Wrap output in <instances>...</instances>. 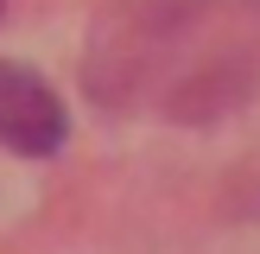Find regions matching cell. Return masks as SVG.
Listing matches in <instances>:
<instances>
[{"label": "cell", "mask_w": 260, "mask_h": 254, "mask_svg": "<svg viewBox=\"0 0 260 254\" xmlns=\"http://www.w3.org/2000/svg\"><path fill=\"white\" fill-rule=\"evenodd\" d=\"M70 134V114L51 96L45 76L19 70L13 57H0V146L19 159H51Z\"/></svg>", "instance_id": "cell-2"}, {"label": "cell", "mask_w": 260, "mask_h": 254, "mask_svg": "<svg viewBox=\"0 0 260 254\" xmlns=\"http://www.w3.org/2000/svg\"><path fill=\"white\" fill-rule=\"evenodd\" d=\"M83 89L108 114L210 127L260 96V0H114L89 25Z\"/></svg>", "instance_id": "cell-1"}, {"label": "cell", "mask_w": 260, "mask_h": 254, "mask_svg": "<svg viewBox=\"0 0 260 254\" xmlns=\"http://www.w3.org/2000/svg\"><path fill=\"white\" fill-rule=\"evenodd\" d=\"M0 13H7V0H0Z\"/></svg>", "instance_id": "cell-3"}]
</instances>
